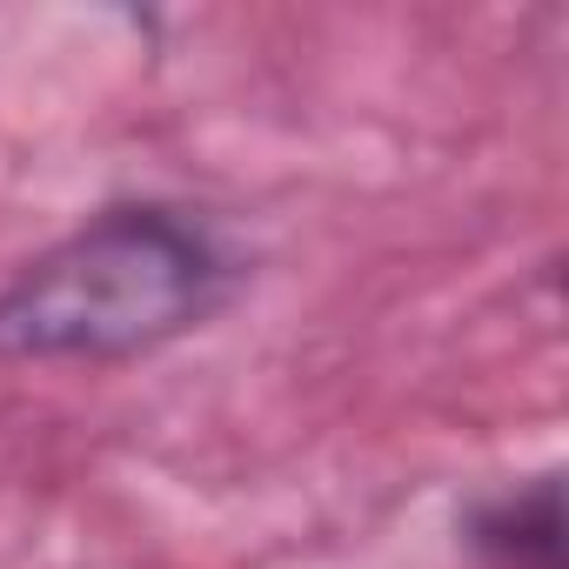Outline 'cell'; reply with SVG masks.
Masks as SVG:
<instances>
[{
  "mask_svg": "<svg viewBox=\"0 0 569 569\" xmlns=\"http://www.w3.org/2000/svg\"><path fill=\"white\" fill-rule=\"evenodd\" d=\"M214 296L208 248L168 214H108L14 274L0 296L8 356H134L181 336Z\"/></svg>",
  "mask_w": 569,
  "mask_h": 569,
  "instance_id": "6da1fadb",
  "label": "cell"
}]
</instances>
